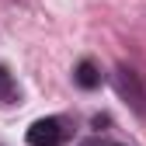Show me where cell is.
<instances>
[{
    "label": "cell",
    "instance_id": "3",
    "mask_svg": "<svg viewBox=\"0 0 146 146\" xmlns=\"http://www.w3.org/2000/svg\"><path fill=\"white\" fill-rule=\"evenodd\" d=\"M11 90H14V84H11V73H7L4 66H0V98H7Z\"/></svg>",
    "mask_w": 146,
    "mask_h": 146
},
{
    "label": "cell",
    "instance_id": "2",
    "mask_svg": "<svg viewBox=\"0 0 146 146\" xmlns=\"http://www.w3.org/2000/svg\"><path fill=\"white\" fill-rule=\"evenodd\" d=\"M73 80H77L84 90H94V87H101V70L90 63V59H84V63L77 66V73H73Z\"/></svg>",
    "mask_w": 146,
    "mask_h": 146
},
{
    "label": "cell",
    "instance_id": "1",
    "mask_svg": "<svg viewBox=\"0 0 146 146\" xmlns=\"http://www.w3.org/2000/svg\"><path fill=\"white\" fill-rule=\"evenodd\" d=\"M70 139V129L63 118H38L28 129V146H63Z\"/></svg>",
    "mask_w": 146,
    "mask_h": 146
}]
</instances>
